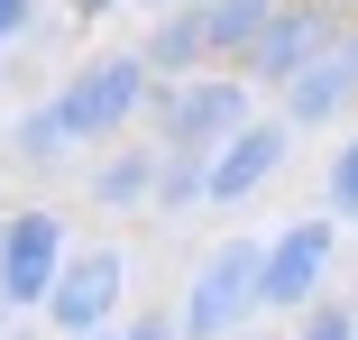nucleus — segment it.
<instances>
[{
	"label": "nucleus",
	"instance_id": "f257e3e1",
	"mask_svg": "<svg viewBox=\"0 0 358 340\" xmlns=\"http://www.w3.org/2000/svg\"><path fill=\"white\" fill-rule=\"evenodd\" d=\"M55 111H64V129H74V148H120V139H138V120L157 111V74H148L138 46L83 55L74 74L55 83Z\"/></svg>",
	"mask_w": 358,
	"mask_h": 340
},
{
	"label": "nucleus",
	"instance_id": "f03ea898",
	"mask_svg": "<svg viewBox=\"0 0 358 340\" xmlns=\"http://www.w3.org/2000/svg\"><path fill=\"white\" fill-rule=\"evenodd\" d=\"M248 120H257V83H248V74H193V83H166V92H157L148 139H157L166 157H202V166H211Z\"/></svg>",
	"mask_w": 358,
	"mask_h": 340
},
{
	"label": "nucleus",
	"instance_id": "7ed1b4c3",
	"mask_svg": "<svg viewBox=\"0 0 358 340\" xmlns=\"http://www.w3.org/2000/svg\"><path fill=\"white\" fill-rule=\"evenodd\" d=\"M257 276H266V239H248V230L211 239L193 257V276H184V304H175L184 340H239L248 313H257Z\"/></svg>",
	"mask_w": 358,
	"mask_h": 340
},
{
	"label": "nucleus",
	"instance_id": "20e7f679",
	"mask_svg": "<svg viewBox=\"0 0 358 340\" xmlns=\"http://www.w3.org/2000/svg\"><path fill=\"white\" fill-rule=\"evenodd\" d=\"M331 248H340V221L331 212H294L275 239H266V276H257V313H313L331 295Z\"/></svg>",
	"mask_w": 358,
	"mask_h": 340
},
{
	"label": "nucleus",
	"instance_id": "39448f33",
	"mask_svg": "<svg viewBox=\"0 0 358 340\" xmlns=\"http://www.w3.org/2000/svg\"><path fill=\"white\" fill-rule=\"evenodd\" d=\"M340 37H349V19L331 10V0H285V10L266 19V37L239 55V74L257 92H285V83H303L322 55H340Z\"/></svg>",
	"mask_w": 358,
	"mask_h": 340
},
{
	"label": "nucleus",
	"instance_id": "423d86ee",
	"mask_svg": "<svg viewBox=\"0 0 358 340\" xmlns=\"http://www.w3.org/2000/svg\"><path fill=\"white\" fill-rule=\"evenodd\" d=\"M120 295H129V248L120 239H92V248L64 257V276L46 295V331L55 340H101L110 313H120Z\"/></svg>",
	"mask_w": 358,
	"mask_h": 340
},
{
	"label": "nucleus",
	"instance_id": "0eeeda50",
	"mask_svg": "<svg viewBox=\"0 0 358 340\" xmlns=\"http://www.w3.org/2000/svg\"><path fill=\"white\" fill-rule=\"evenodd\" d=\"M64 257H74V239H64L55 202H28V212L0 221V295H10V313H46Z\"/></svg>",
	"mask_w": 358,
	"mask_h": 340
},
{
	"label": "nucleus",
	"instance_id": "6e6552de",
	"mask_svg": "<svg viewBox=\"0 0 358 340\" xmlns=\"http://www.w3.org/2000/svg\"><path fill=\"white\" fill-rule=\"evenodd\" d=\"M285 157H294V129H285L275 111H266V120H248L239 139L211 157V212H248V202L285 175Z\"/></svg>",
	"mask_w": 358,
	"mask_h": 340
},
{
	"label": "nucleus",
	"instance_id": "1a4fd4ad",
	"mask_svg": "<svg viewBox=\"0 0 358 340\" xmlns=\"http://www.w3.org/2000/svg\"><path fill=\"white\" fill-rule=\"evenodd\" d=\"M349 111H358V55H349V37H340V55H322V64H313L303 83H285V92H275V120L294 129V139H303V129L349 120Z\"/></svg>",
	"mask_w": 358,
	"mask_h": 340
},
{
	"label": "nucleus",
	"instance_id": "9d476101",
	"mask_svg": "<svg viewBox=\"0 0 358 340\" xmlns=\"http://www.w3.org/2000/svg\"><path fill=\"white\" fill-rule=\"evenodd\" d=\"M157 175H166V148L138 129V139H120V148L92 157V184L83 193H92V212H138V202L157 212Z\"/></svg>",
	"mask_w": 358,
	"mask_h": 340
},
{
	"label": "nucleus",
	"instance_id": "9b49d317",
	"mask_svg": "<svg viewBox=\"0 0 358 340\" xmlns=\"http://www.w3.org/2000/svg\"><path fill=\"white\" fill-rule=\"evenodd\" d=\"M275 10H285V0H193V19H202V55L221 64V74H239V55L266 37Z\"/></svg>",
	"mask_w": 358,
	"mask_h": 340
},
{
	"label": "nucleus",
	"instance_id": "f8f14e48",
	"mask_svg": "<svg viewBox=\"0 0 358 340\" xmlns=\"http://www.w3.org/2000/svg\"><path fill=\"white\" fill-rule=\"evenodd\" d=\"M138 55H148L157 92H166V83H193V74H221V64L202 55V19H193V0H184V10H166L148 37H138Z\"/></svg>",
	"mask_w": 358,
	"mask_h": 340
},
{
	"label": "nucleus",
	"instance_id": "ddd939ff",
	"mask_svg": "<svg viewBox=\"0 0 358 340\" xmlns=\"http://www.w3.org/2000/svg\"><path fill=\"white\" fill-rule=\"evenodd\" d=\"M0 148H10V166H28V175H55L64 157H83L74 129H64V111H55V92H37V101L10 120V139H0Z\"/></svg>",
	"mask_w": 358,
	"mask_h": 340
},
{
	"label": "nucleus",
	"instance_id": "4468645a",
	"mask_svg": "<svg viewBox=\"0 0 358 340\" xmlns=\"http://www.w3.org/2000/svg\"><path fill=\"white\" fill-rule=\"evenodd\" d=\"M211 202V166L202 157H166V175H157V221H184V212H202Z\"/></svg>",
	"mask_w": 358,
	"mask_h": 340
},
{
	"label": "nucleus",
	"instance_id": "2eb2a0df",
	"mask_svg": "<svg viewBox=\"0 0 358 340\" xmlns=\"http://www.w3.org/2000/svg\"><path fill=\"white\" fill-rule=\"evenodd\" d=\"M322 202H331V221H358V129L340 139V157H331V175H322Z\"/></svg>",
	"mask_w": 358,
	"mask_h": 340
},
{
	"label": "nucleus",
	"instance_id": "dca6fc26",
	"mask_svg": "<svg viewBox=\"0 0 358 340\" xmlns=\"http://www.w3.org/2000/svg\"><path fill=\"white\" fill-rule=\"evenodd\" d=\"M294 340H358V304H340V295H322L303 322H294Z\"/></svg>",
	"mask_w": 358,
	"mask_h": 340
},
{
	"label": "nucleus",
	"instance_id": "f3484780",
	"mask_svg": "<svg viewBox=\"0 0 358 340\" xmlns=\"http://www.w3.org/2000/svg\"><path fill=\"white\" fill-rule=\"evenodd\" d=\"M37 28V0H0V46H19Z\"/></svg>",
	"mask_w": 358,
	"mask_h": 340
},
{
	"label": "nucleus",
	"instance_id": "a211bd4d",
	"mask_svg": "<svg viewBox=\"0 0 358 340\" xmlns=\"http://www.w3.org/2000/svg\"><path fill=\"white\" fill-rule=\"evenodd\" d=\"M120 340H184V322H175V313H138Z\"/></svg>",
	"mask_w": 358,
	"mask_h": 340
},
{
	"label": "nucleus",
	"instance_id": "6ab92c4d",
	"mask_svg": "<svg viewBox=\"0 0 358 340\" xmlns=\"http://www.w3.org/2000/svg\"><path fill=\"white\" fill-rule=\"evenodd\" d=\"M138 10H157V19H166V10H184V0H138Z\"/></svg>",
	"mask_w": 358,
	"mask_h": 340
},
{
	"label": "nucleus",
	"instance_id": "aec40b11",
	"mask_svg": "<svg viewBox=\"0 0 358 340\" xmlns=\"http://www.w3.org/2000/svg\"><path fill=\"white\" fill-rule=\"evenodd\" d=\"M331 10H340V19H349V28H358V0H331Z\"/></svg>",
	"mask_w": 358,
	"mask_h": 340
},
{
	"label": "nucleus",
	"instance_id": "412c9836",
	"mask_svg": "<svg viewBox=\"0 0 358 340\" xmlns=\"http://www.w3.org/2000/svg\"><path fill=\"white\" fill-rule=\"evenodd\" d=\"M0 340H10V295H0Z\"/></svg>",
	"mask_w": 358,
	"mask_h": 340
},
{
	"label": "nucleus",
	"instance_id": "4be33fe9",
	"mask_svg": "<svg viewBox=\"0 0 358 340\" xmlns=\"http://www.w3.org/2000/svg\"><path fill=\"white\" fill-rule=\"evenodd\" d=\"M83 10H110V0H83Z\"/></svg>",
	"mask_w": 358,
	"mask_h": 340
},
{
	"label": "nucleus",
	"instance_id": "5701e85b",
	"mask_svg": "<svg viewBox=\"0 0 358 340\" xmlns=\"http://www.w3.org/2000/svg\"><path fill=\"white\" fill-rule=\"evenodd\" d=\"M349 55H358V28H349Z\"/></svg>",
	"mask_w": 358,
	"mask_h": 340
},
{
	"label": "nucleus",
	"instance_id": "b1692460",
	"mask_svg": "<svg viewBox=\"0 0 358 340\" xmlns=\"http://www.w3.org/2000/svg\"><path fill=\"white\" fill-rule=\"evenodd\" d=\"M239 340H257V331H239Z\"/></svg>",
	"mask_w": 358,
	"mask_h": 340
},
{
	"label": "nucleus",
	"instance_id": "393cba45",
	"mask_svg": "<svg viewBox=\"0 0 358 340\" xmlns=\"http://www.w3.org/2000/svg\"><path fill=\"white\" fill-rule=\"evenodd\" d=\"M101 340H120V331H101Z\"/></svg>",
	"mask_w": 358,
	"mask_h": 340
}]
</instances>
